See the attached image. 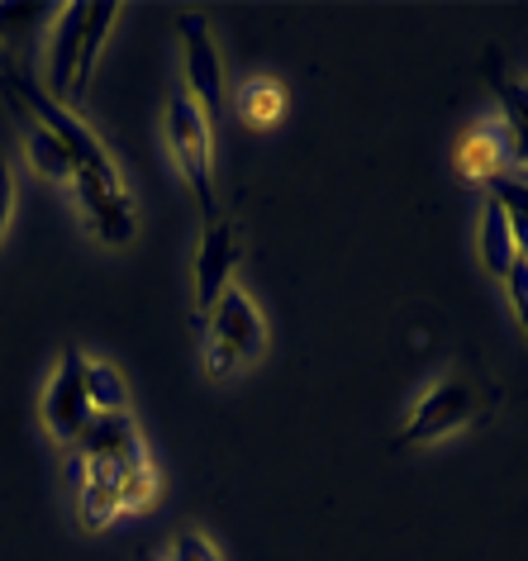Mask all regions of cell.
<instances>
[{"label":"cell","instance_id":"6da1fadb","mask_svg":"<svg viewBox=\"0 0 528 561\" xmlns=\"http://www.w3.org/2000/svg\"><path fill=\"white\" fill-rule=\"evenodd\" d=\"M167 148H172L176 167H182L191 195H196L200 215L205 219H219V201H215V134H210V119L200 115V105L191 95H176L167 101Z\"/></svg>","mask_w":528,"mask_h":561},{"label":"cell","instance_id":"7a4b0ae2","mask_svg":"<svg viewBox=\"0 0 528 561\" xmlns=\"http://www.w3.org/2000/svg\"><path fill=\"white\" fill-rule=\"evenodd\" d=\"M0 87H5V95L15 105H24L30 110V119H38L44 129L58 138V144L72 152V162H77V172H95V176H119L115 172V162H110V152H105V144L95 138L87 124L77 119V110H67V105H58L48 91H38V87H30L24 77H15L5 62H0Z\"/></svg>","mask_w":528,"mask_h":561},{"label":"cell","instance_id":"3957f363","mask_svg":"<svg viewBox=\"0 0 528 561\" xmlns=\"http://www.w3.org/2000/svg\"><path fill=\"white\" fill-rule=\"evenodd\" d=\"M205 319H210V353H205L210 357V376H229L267 353V324H262L257 305L239 286H229Z\"/></svg>","mask_w":528,"mask_h":561},{"label":"cell","instance_id":"277c9868","mask_svg":"<svg viewBox=\"0 0 528 561\" xmlns=\"http://www.w3.org/2000/svg\"><path fill=\"white\" fill-rule=\"evenodd\" d=\"M477 390H471L467 381H457V376H448V381H438L428 396L414 404L410 424L400 428V447H420V443H438V438H452V433H462L471 419H477Z\"/></svg>","mask_w":528,"mask_h":561},{"label":"cell","instance_id":"5b68a950","mask_svg":"<svg viewBox=\"0 0 528 561\" xmlns=\"http://www.w3.org/2000/svg\"><path fill=\"white\" fill-rule=\"evenodd\" d=\"M91 396H87V357L77 347H67L58 371L48 381V396H44V424L58 443H81V433L91 428Z\"/></svg>","mask_w":528,"mask_h":561},{"label":"cell","instance_id":"8992f818","mask_svg":"<svg viewBox=\"0 0 528 561\" xmlns=\"http://www.w3.org/2000/svg\"><path fill=\"white\" fill-rule=\"evenodd\" d=\"M176 34H182V48H186V95L200 105L205 119H219L225 115V62H219V48H215V34L200 15H182L176 20Z\"/></svg>","mask_w":528,"mask_h":561},{"label":"cell","instance_id":"52a82bcc","mask_svg":"<svg viewBox=\"0 0 528 561\" xmlns=\"http://www.w3.org/2000/svg\"><path fill=\"white\" fill-rule=\"evenodd\" d=\"M243 257V229L233 219H215L200 238V252H196V310L210 314L219 296L233 286V266Z\"/></svg>","mask_w":528,"mask_h":561},{"label":"cell","instance_id":"ba28073f","mask_svg":"<svg viewBox=\"0 0 528 561\" xmlns=\"http://www.w3.org/2000/svg\"><path fill=\"white\" fill-rule=\"evenodd\" d=\"M81 457L91 467H115L124 476L148 467V447H144V433H138L134 414H95L91 428L81 433Z\"/></svg>","mask_w":528,"mask_h":561},{"label":"cell","instance_id":"9c48e42d","mask_svg":"<svg viewBox=\"0 0 528 561\" xmlns=\"http://www.w3.org/2000/svg\"><path fill=\"white\" fill-rule=\"evenodd\" d=\"M72 181H77V201H81V209H87L95 238L110 243V248L129 243V238H134V205H129V195H124L119 176L77 172Z\"/></svg>","mask_w":528,"mask_h":561},{"label":"cell","instance_id":"30bf717a","mask_svg":"<svg viewBox=\"0 0 528 561\" xmlns=\"http://www.w3.org/2000/svg\"><path fill=\"white\" fill-rule=\"evenodd\" d=\"M452 172L467 186H495L500 176H509V148H505V119H481L462 134V144L452 152Z\"/></svg>","mask_w":528,"mask_h":561},{"label":"cell","instance_id":"8fae6325","mask_svg":"<svg viewBox=\"0 0 528 561\" xmlns=\"http://www.w3.org/2000/svg\"><path fill=\"white\" fill-rule=\"evenodd\" d=\"M87 10L91 5H62L58 24H53V48H48V95L58 105H72V77H77V53L81 34H87Z\"/></svg>","mask_w":528,"mask_h":561},{"label":"cell","instance_id":"7c38bea8","mask_svg":"<svg viewBox=\"0 0 528 561\" xmlns=\"http://www.w3.org/2000/svg\"><path fill=\"white\" fill-rule=\"evenodd\" d=\"M514 257H519V248H514V229H509V209L495 201H485V215H481V266L485 276L505 280Z\"/></svg>","mask_w":528,"mask_h":561},{"label":"cell","instance_id":"4fadbf2b","mask_svg":"<svg viewBox=\"0 0 528 561\" xmlns=\"http://www.w3.org/2000/svg\"><path fill=\"white\" fill-rule=\"evenodd\" d=\"M15 115L24 119V152H30V167H34V172L48 176V181H72V176H77L72 152H67L38 119H30V110H24V105H15Z\"/></svg>","mask_w":528,"mask_h":561},{"label":"cell","instance_id":"5bb4252c","mask_svg":"<svg viewBox=\"0 0 528 561\" xmlns=\"http://www.w3.org/2000/svg\"><path fill=\"white\" fill-rule=\"evenodd\" d=\"M233 110H239V119L253 134H267L272 124H282V115H286V91L276 87L272 77H248L239 87V101H233Z\"/></svg>","mask_w":528,"mask_h":561},{"label":"cell","instance_id":"9a60e30c","mask_svg":"<svg viewBox=\"0 0 528 561\" xmlns=\"http://www.w3.org/2000/svg\"><path fill=\"white\" fill-rule=\"evenodd\" d=\"M119 20V5L115 0H95L87 10V34H81V53H77V77H72V101H81L91 87V72H95V58H101V44L110 34V24Z\"/></svg>","mask_w":528,"mask_h":561},{"label":"cell","instance_id":"2e32d148","mask_svg":"<svg viewBox=\"0 0 528 561\" xmlns=\"http://www.w3.org/2000/svg\"><path fill=\"white\" fill-rule=\"evenodd\" d=\"M87 396L95 414H129V390L110 362H87Z\"/></svg>","mask_w":528,"mask_h":561},{"label":"cell","instance_id":"e0dca14e","mask_svg":"<svg viewBox=\"0 0 528 561\" xmlns=\"http://www.w3.org/2000/svg\"><path fill=\"white\" fill-rule=\"evenodd\" d=\"M119 485L124 481H110V476H91L87 471V485H81V518H87V528H105L115 514H124V504H119Z\"/></svg>","mask_w":528,"mask_h":561},{"label":"cell","instance_id":"ac0fdd59","mask_svg":"<svg viewBox=\"0 0 528 561\" xmlns=\"http://www.w3.org/2000/svg\"><path fill=\"white\" fill-rule=\"evenodd\" d=\"M48 15H58V10L44 5V0L38 5H30V0L24 5H0V38H20L34 20H48Z\"/></svg>","mask_w":528,"mask_h":561},{"label":"cell","instance_id":"d6986e66","mask_svg":"<svg viewBox=\"0 0 528 561\" xmlns=\"http://www.w3.org/2000/svg\"><path fill=\"white\" fill-rule=\"evenodd\" d=\"M505 290H509L514 319H519V333H524V343H528V257H514L509 276H505Z\"/></svg>","mask_w":528,"mask_h":561},{"label":"cell","instance_id":"ffe728a7","mask_svg":"<svg viewBox=\"0 0 528 561\" xmlns=\"http://www.w3.org/2000/svg\"><path fill=\"white\" fill-rule=\"evenodd\" d=\"M152 490H158V476H152V467H138V471L124 476L119 504H124V510H144V504L152 500Z\"/></svg>","mask_w":528,"mask_h":561},{"label":"cell","instance_id":"44dd1931","mask_svg":"<svg viewBox=\"0 0 528 561\" xmlns=\"http://www.w3.org/2000/svg\"><path fill=\"white\" fill-rule=\"evenodd\" d=\"M172 561H225V557H219V547L205 533H176Z\"/></svg>","mask_w":528,"mask_h":561},{"label":"cell","instance_id":"7402d4cb","mask_svg":"<svg viewBox=\"0 0 528 561\" xmlns=\"http://www.w3.org/2000/svg\"><path fill=\"white\" fill-rule=\"evenodd\" d=\"M495 87H500V95H505L509 119L528 129V87H524V81H505V77H495Z\"/></svg>","mask_w":528,"mask_h":561},{"label":"cell","instance_id":"603a6c76","mask_svg":"<svg viewBox=\"0 0 528 561\" xmlns=\"http://www.w3.org/2000/svg\"><path fill=\"white\" fill-rule=\"evenodd\" d=\"M10 209H15V176H10V167H5V158H0V238H5Z\"/></svg>","mask_w":528,"mask_h":561}]
</instances>
